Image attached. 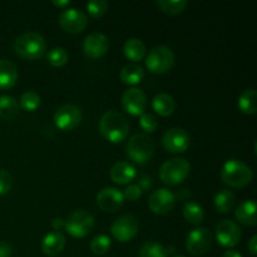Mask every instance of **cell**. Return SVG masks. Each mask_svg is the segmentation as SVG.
Segmentation results:
<instances>
[{
	"mask_svg": "<svg viewBox=\"0 0 257 257\" xmlns=\"http://www.w3.org/2000/svg\"><path fill=\"white\" fill-rule=\"evenodd\" d=\"M99 131L103 137L112 143H120L127 138L130 132L128 120L117 110H108L100 117Z\"/></svg>",
	"mask_w": 257,
	"mask_h": 257,
	"instance_id": "cell-1",
	"label": "cell"
},
{
	"mask_svg": "<svg viewBox=\"0 0 257 257\" xmlns=\"http://www.w3.org/2000/svg\"><path fill=\"white\" fill-rule=\"evenodd\" d=\"M13 48L19 57L28 60H34L44 55L47 50V43L44 38L38 33L28 32L19 35L14 40Z\"/></svg>",
	"mask_w": 257,
	"mask_h": 257,
	"instance_id": "cell-2",
	"label": "cell"
},
{
	"mask_svg": "<svg viewBox=\"0 0 257 257\" xmlns=\"http://www.w3.org/2000/svg\"><path fill=\"white\" fill-rule=\"evenodd\" d=\"M253 173L250 166L240 160H228L221 170V178L227 186L242 188L252 181Z\"/></svg>",
	"mask_w": 257,
	"mask_h": 257,
	"instance_id": "cell-3",
	"label": "cell"
},
{
	"mask_svg": "<svg viewBox=\"0 0 257 257\" xmlns=\"http://www.w3.org/2000/svg\"><path fill=\"white\" fill-rule=\"evenodd\" d=\"M191 165L185 158H171L166 161L160 168V178L168 186H177L188 177Z\"/></svg>",
	"mask_w": 257,
	"mask_h": 257,
	"instance_id": "cell-4",
	"label": "cell"
},
{
	"mask_svg": "<svg viewBox=\"0 0 257 257\" xmlns=\"http://www.w3.org/2000/svg\"><path fill=\"white\" fill-rule=\"evenodd\" d=\"M127 155L128 157L136 163H143L148 162L151 157L155 152V142L152 138L143 133H138V135L132 136L127 143Z\"/></svg>",
	"mask_w": 257,
	"mask_h": 257,
	"instance_id": "cell-5",
	"label": "cell"
},
{
	"mask_svg": "<svg viewBox=\"0 0 257 257\" xmlns=\"http://www.w3.org/2000/svg\"><path fill=\"white\" fill-rule=\"evenodd\" d=\"M175 64V53L170 47L157 45L148 52L146 58V65L151 73L163 74L171 70Z\"/></svg>",
	"mask_w": 257,
	"mask_h": 257,
	"instance_id": "cell-6",
	"label": "cell"
},
{
	"mask_svg": "<svg viewBox=\"0 0 257 257\" xmlns=\"http://www.w3.org/2000/svg\"><path fill=\"white\" fill-rule=\"evenodd\" d=\"M64 227L70 236L83 238L92 232L94 227V217L85 210L73 211L64 221Z\"/></svg>",
	"mask_w": 257,
	"mask_h": 257,
	"instance_id": "cell-7",
	"label": "cell"
},
{
	"mask_svg": "<svg viewBox=\"0 0 257 257\" xmlns=\"http://www.w3.org/2000/svg\"><path fill=\"white\" fill-rule=\"evenodd\" d=\"M82 110L75 104H63L53 115L54 124L62 131L74 130L82 122Z\"/></svg>",
	"mask_w": 257,
	"mask_h": 257,
	"instance_id": "cell-8",
	"label": "cell"
},
{
	"mask_svg": "<svg viewBox=\"0 0 257 257\" xmlns=\"http://www.w3.org/2000/svg\"><path fill=\"white\" fill-rule=\"evenodd\" d=\"M212 246V235L208 228L197 227L188 233L186 238V248L191 255L202 256L210 251Z\"/></svg>",
	"mask_w": 257,
	"mask_h": 257,
	"instance_id": "cell-9",
	"label": "cell"
},
{
	"mask_svg": "<svg viewBox=\"0 0 257 257\" xmlns=\"http://www.w3.org/2000/svg\"><path fill=\"white\" fill-rule=\"evenodd\" d=\"M138 228H140V223L135 216L123 215L113 222L110 232H112L113 237L119 242H128L133 237H136V235L138 233Z\"/></svg>",
	"mask_w": 257,
	"mask_h": 257,
	"instance_id": "cell-10",
	"label": "cell"
},
{
	"mask_svg": "<svg viewBox=\"0 0 257 257\" xmlns=\"http://www.w3.org/2000/svg\"><path fill=\"white\" fill-rule=\"evenodd\" d=\"M59 25L68 33H82L88 25V17L83 10L69 8L60 13Z\"/></svg>",
	"mask_w": 257,
	"mask_h": 257,
	"instance_id": "cell-11",
	"label": "cell"
},
{
	"mask_svg": "<svg viewBox=\"0 0 257 257\" xmlns=\"http://www.w3.org/2000/svg\"><path fill=\"white\" fill-rule=\"evenodd\" d=\"M191 143V137L183 128H171L163 135L162 145L168 152L183 153L188 150Z\"/></svg>",
	"mask_w": 257,
	"mask_h": 257,
	"instance_id": "cell-12",
	"label": "cell"
},
{
	"mask_svg": "<svg viewBox=\"0 0 257 257\" xmlns=\"http://www.w3.org/2000/svg\"><path fill=\"white\" fill-rule=\"evenodd\" d=\"M122 107L132 115H142L147 107V95L140 88H130L122 95Z\"/></svg>",
	"mask_w": 257,
	"mask_h": 257,
	"instance_id": "cell-13",
	"label": "cell"
},
{
	"mask_svg": "<svg viewBox=\"0 0 257 257\" xmlns=\"http://www.w3.org/2000/svg\"><path fill=\"white\" fill-rule=\"evenodd\" d=\"M176 205V195L167 188L155 191L148 198L150 210L156 215H166Z\"/></svg>",
	"mask_w": 257,
	"mask_h": 257,
	"instance_id": "cell-14",
	"label": "cell"
},
{
	"mask_svg": "<svg viewBox=\"0 0 257 257\" xmlns=\"http://www.w3.org/2000/svg\"><path fill=\"white\" fill-rule=\"evenodd\" d=\"M216 237L223 247H233L241 240V230L231 220H222L216 227Z\"/></svg>",
	"mask_w": 257,
	"mask_h": 257,
	"instance_id": "cell-15",
	"label": "cell"
},
{
	"mask_svg": "<svg viewBox=\"0 0 257 257\" xmlns=\"http://www.w3.org/2000/svg\"><path fill=\"white\" fill-rule=\"evenodd\" d=\"M108 48H109L108 38L99 32L90 33L89 35L85 37L84 42H83V52L87 57L92 58V59L103 57L107 53Z\"/></svg>",
	"mask_w": 257,
	"mask_h": 257,
	"instance_id": "cell-16",
	"label": "cell"
},
{
	"mask_svg": "<svg viewBox=\"0 0 257 257\" xmlns=\"http://www.w3.org/2000/svg\"><path fill=\"white\" fill-rule=\"evenodd\" d=\"M124 202L123 192L114 187H105L97 195L98 207L105 212H115Z\"/></svg>",
	"mask_w": 257,
	"mask_h": 257,
	"instance_id": "cell-17",
	"label": "cell"
},
{
	"mask_svg": "<svg viewBox=\"0 0 257 257\" xmlns=\"http://www.w3.org/2000/svg\"><path fill=\"white\" fill-rule=\"evenodd\" d=\"M110 178L117 185H127L131 181L135 180L136 177V168L135 166L131 165L130 162L120 161V162L114 163L110 168Z\"/></svg>",
	"mask_w": 257,
	"mask_h": 257,
	"instance_id": "cell-18",
	"label": "cell"
},
{
	"mask_svg": "<svg viewBox=\"0 0 257 257\" xmlns=\"http://www.w3.org/2000/svg\"><path fill=\"white\" fill-rule=\"evenodd\" d=\"M65 237L59 231L47 233L42 241V250L47 256H57L64 250Z\"/></svg>",
	"mask_w": 257,
	"mask_h": 257,
	"instance_id": "cell-19",
	"label": "cell"
},
{
	"mask_svg": "<svg viewBox=\"0 0 257 257\" xmlns=\"http://www.w3.org/2000/svg\"><path fill=\"white\" fill-rule=\"evenodd\" d=\"M235 216L240 223L245 226H256V202L255 200H246L237 206L235 211Z\"/></svg>",
	"mask_w": 257,
	"mask_h": 257,
	"instance_id": "cell-20",
	"label": "cell"
},
{
	"mask_svg": "<svg viewBox=\"0 0 257 257\" xmlns=\"http://www.w3.org/2000/svg\"><path fill=\"white\" fill-rule=\"evenodd\" d=\"M18 80V69L10 60L0 59V89L14 87Z\"/></svg>",
	"mask_w": 257,
	"mask_h": 257,
	"instance_id": "cell-21",
	"label": "cell"
},
{
	"mask_svg": "<svg viewBox=\"0 0 257 257\" xmlns=\"http://www.w3.org/2000/svg\"><path fill=\"white\" fill-rule=\"evenodd\" d=\"M143 78H145V69L137 63L124 65L120 70V80L124 84L136 85L142 82Z\"/></svg>",
	"mask_w": 257,
	"mask_h": 257,
	"instance_id": "cell-22",
	"label": "cell"
},
{
	"mask_svg": "<svg viewBox=\"0 0 257 257\" xmlns=\"http://www.w3.org/2000/svg\"><path fill=\"white\" fill-rule=\"evenodd\" d=\"M123 53L125 57L133 62H140L146 55L145 43L137 38H131L123 45Z\"/></svg>",
	"mask_w": 257,
	"mask_h": 257,
	"instance_id": "cell-23",
	"label": "cell"
},
{
	"mask_svg": "<svg viewBox=\"0 0 257 257\" xmlns=\"http://www.w3.org/2000/svg\"><path fill=\"white\" fill-rule=\"evenodd\" d=\"M153 109L162 117L171 115L176 109V102L167 93H160L153 98Z\"/></svg>",
	"mask_w": 257,
	"mask_h": 257,
	"instance_id": "cell-24",
	"label": "cell"
},
{
	"mask_svg": "<svg viewBox=\"0 0 257 257\" xmlns=\"http://www.w3.org/2000/svg\"><path fill=\"white\" fill-rule=\"evenodd\" d=\"M257 93L255 88H248L238 98V108L246 114H255L257 112Z\"/></svg>",
	"mask_w": 257,
	"mask_h": 257,
	"instance_id": "cell-25",
	"label": "cell"
},
{
	"mask_svg": "<svg viewBox=\"0 0 257 257\" xmlns=\"http://www.w3.org/2000/svg\"><path fill=\"white\" fill-rule=\"evenodd\" d=\"M215 207L220 213H227L233 208L236 203L235 193L227 190H221L215 196Z\"/></svg>",
	"mask_w": 257,
	"mask_h": 257,
	"instance_id": "cell-26",
	"label": "cell"
},
{
	"mask_svg": "<svg viewBox=\"0 0 257 257\" xmlns=\"http://www.w3.org/2000/svg\"><path fill=\"white\" fill-rule=\"evenodd\" d=\"M19 113V104L10 95H0V118L13 119Z\"/></svg>",
	"mask_w": 257,
	"mask_h": 257,
	"instance_id": "cell-27",
	"label": "cell"
},
{
	"mask_svg": "<svg viewBox=\"0 0 257 257\" xmlns=\"http://www.w3.org/2000/svg\"><path fill=\"white\" fill-rule=\"evenodd\" d=\"M182 212L185 220L188 221L190 223H193V225H198L205 218L203 208L196 202H186L185 206H183Z\"/></svg>",
	"mask_w": 257,
	"mask_h": 257,
	"instance_id": "cell-28",
	"label": "cell"
},
{
	"mask_svg": "<svg viewBox=\"0 0 257 257\" xmlns=\"http://www.w3.org/2000/svg\"><path fill=\"white\" fill-rule=\"evenodd\" d=\"M188 3L186 0H158L156 2V7L163 13L167 14H178L183 12Z\"/></svg>",
	"mask_w": 257,
	"mask_h": 257,
	"instance_id": "cell-29",
	"label": "cell"
},
{
	"mask_svg": "<svg viewBox=\"0 0 257 257\" xmlns=\"http://www.w3.org/2000/svg\"><path fill=\"white\" fill-rule=\"evenodd\" d=\"M167 250L161 243L148 241L143 243L140 250V257H167Z\"/></svg>",
	"mask_w": 257,
	"mask_h": 257,
	"instance_id": "cell-30",
	"label": "cell"
},
{
	"mask_svg": "<svg viewBox=\"0 0 257 257\" xmlns=\"http://www.w3.org/2000/svg\"><path fill=\"white\" fill-rule=\"evenodd\" d=\"M110 245H112V241H110L109 236L98 235L90 242V250L94 255L102 256L109 251Z\"/></svg>",
	"mask_w": 257,
	"mask_h": 257,
	"instance_id": "cell-31",
	"label": "cell"
},
{
	"mask_svg": "<svg viewBox=\"0 0 257 257\" xmlns=\"http://www.w3.org/2000/svg\"><path fill=\"white\" fill-rule=\"evenodd\" d=\"M68 52L62 47H55L47 53V60L54 67H63L68 62Z\"/></svg>",
	"mask_w": 257,
	"mask_h": 257,
	"instance_id": "cell-32",
	"label": "cell"
},
{
	"mask_svg": "<svg viewBox=\"0 0 257 257\" xmlns=\"http://www.w3.org/2000/svg\"><path fill=\"white\" fill-rule=\"evenodd\" d=\"M20 105H22L25 110L33 112V110H35L40 105L39 94L33 92V90H27V92L23 93L22 97H20Z\"/></svg>",
	"mask_w": 257,
	"mask_h": 257,
	"instance_id": "cell-33",
	"label": "cell"
},
{
	"mask_svg": "<svg viewBox=\"0 0 257 257\" xmlns=\"http://www.w3.org/2000/svg\"><path fill=\"white\" fill-rule=\"evenodd\" d=\"M108 7L109 4L105 0H92V2L87 3V10L90 17L93 18L102 17L108 10Z\"/></svg>",
	"mask_w": 257,
	"mask_h": 257,
	"instance_id": "cell-34",
	"label": "cell"
},
{
	"mask_svg": "<svg viewBox=\"0 0 257 257\" xmlns=\"http://www.w3.org/2000/svg\"><path fill=\"white\" fill-rule=\"evenodd\" d=\"M140 124L141 128H142L143 131H146L147 133L155 132L158 127L157 119H156L155 115L151 114V113H143V114L141 115Z\"/></svg>",
	"mask_w": 257,
	"mask_h": 257,
	"instance_id": "cell-35",
	"label": "cell"
},
{
	"mask_svg": "<svg viewBox=\"0 0 257 257\" xmlns=\"http://www.w3.org/2000/svg\"><path fill=\"white\" fill-rule=\"evenodd\" d=\"M13 186V177L8 171L0 168V196L7 195Z\"/></svg>",
	"mask_w": 257,
	"mask_h": 257,
	"instance_id": "cell-36",
	"label": "cell"
},
{
	"mask_svg": "<svg viewBox=\"0 0 257 257\" xmlns=\"http://www.w3.org/2000/svg\"><path fill=\"white\" fill-rule=\"evenodd\" d=\"M142 192L143 188L140 187V185H137V183H133V185L127 186V188L123 192V196H124V200L127 198L128 201H137L142 196Z\"/></svg>",
	"mask_w": 257,
	"mask_h": 257,
	"instance_id": "cell-37",
	"label": "cell"
},
{
	"mask_svg": "<svg viewBox=\"0 0 257 257\" xmlns=\"http://www.w3.org/2000/svg\"><path fill=\"white\" fill-rule=\"evenodd\" d=\"M13 248L9 243L0 241V257H10L12 256Z\"/></svg>",
	"mask_w": 257,
	"mask_h": 257,
	"instance_id": "cell-38",
	"label": "cell"
},
{
	"mask_svg": "<svg viewBox=\"0 0 257 257\" xmlns=\"http://www.w3.org/2000/svg\"><path fill=\"white\" fill-rule=\"evenodd\" d=\"M248 251H250L253 256L257 253V236L256 235H253L252 237L250 238V241H248Z\"/></svg>",
	"mask_w": 257,
	"mask_h": 257,
	"instance_id": "cell-39",
	"label": "cell"
},
{
	"mask_svg": "<svg viewBox=\"0 0 257 257\" xmlns=\"http://www.w3.org/2000/svg\"><path fill=\"white\" fill-rule=\"evenodd\" d=\"M52 227L54 228V230H57V231H59L60 228H63L64 227V221L62 220V218H53V221H52Z\"/></svg>",
	"mask_w": 257,
	"mask_h": 257,
	"instance_id": "cell-40",
	"label": "cell"
},
{
	"mask_svg": "<svg viewBox=\"0 0 257 257\" xmlns=\"http://www.w3.org/2000/svg\"><path fill=\"white\" fill-rule=\"evenodd\" d=\"M222 257H242V256H241V253L237 252V251L228 250V251H226L225 253H223Z\"/></svg>",
	"mask_w": 257,
	"mask_h": 257,
	"instance_id": "cell-41",
	"label": "cell"
},
{
	"mask_svg": "<svg viewBox=\"0 0 257 257\" xmlns=\"http://www.w3.org/2000/svg\"><path fill=\"white\" fill-rule=\"evenodd\" d=\"M190 190H181L180 193H178V197H180L181 200H187V197H190Z\"/></svg>",
	"mask_w": 257,
	"mask_h": 257,
	"instance_id": "cell-42",
	"label": "cell"
},
{
	"mask_svg": "<svg viewBox=\"0 0 257 257\" xmlns=\"http://www.w3.org/2000/svg\"><path fill=\"white\" fill-rule=\"evenodd\" d=\"M69 0H63V2H58V0H53V4L55 5V7H67L68 4H69Z\"/></svg>",
	"mask_w": 257,
	"mask_h": 257,
	"instance_id": "cell-43",
	"label": "cell"
},
{
	"mask_svg": "<svg viewBox=\"0 0 257 257\" xmlns=\"http://www.w3.org/2000/svg\"><path fill=\"white\" fill-rule=\"evenodd\" d=\"M173 257H186V256H182V255H177V256H173Z\"/></svg>",
	"mask_w": 257,
	"mask_h": 257,
	"instance_id": "cell-44",
	"label": "cell"
}]
</instances>
